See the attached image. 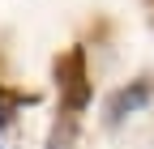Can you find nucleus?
Segmentation results:
<instances>
[{
    "label": "nucleus",
    "instance_id": "4",
    "mask_svg": "<svg viewBox=\"0 0 154 149\" xmlns=\"http://www.w3.org/2000/svg\"><path fill=\"white\" fill-rule=\"evenodd\" d=\"M47 149H77V115H73V111H64V115L51 124Z\"/></svg>",
    "mask_w": 154,
    "mask_h": 149
},
{
    "label": "nucleus",
    "instance_id": "2",
    "mask_svg": "<svg viewBox=\"0 0 154 149\" xmlns=\"http://www.w3.org/2000/svg\"><path fill=\"white\" fill-rule=\"evenodd\" d=\"M150 98H154V85H150L146 77L128 81L124 89H116V94L107 98V124H111V128H116V124H124L128 115H137V111H141Z\"/></svg>",
    "mask_w": 154,
    "mask_h": 149
},
{
    "label": "nucleus",
    "instance_id": "3",
    "mask_svg": "<svg viewBox=\"0 0 154 149\" xmlns=\"http://www.w3.org/2000/svg\"><path fill=\"white\" fill-rule=\"evenodd\" d=\"M34 102H38V94H30V89H9L5 81H0V128H13L17 111L34 107Z\"/></svg>",
    "mask_w": 154,
    "mask_h": 149
},
{
    "label": "nucleus",
    "instance_id": "1",
    "mask_svg": "<svg viewBox=\"0 0 154 149\" xmlns=\"http://www.w3.org/2000/svg\"><path fill=\"white\" fill-rule=\"evenodd\" d=\"M51 77H56V89H60L64 111H86L90 107L94 85H90V72H86V47H69L64 55H56Z\"/></svg>",
    "mask_w": 154,
    "mask_h": 149
}]
</instances>
